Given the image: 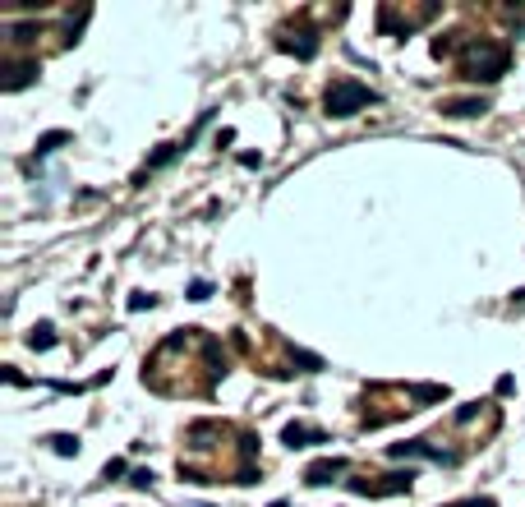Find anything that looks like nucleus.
Returning <instances> with one entry per match:
<instances>
[{
  "mask_svg": "<svg viewBox=\"0 0 525 507\" xmlns=\"http://www.w3.org/2000/svg\"><path fill=\"white\" fill-rule=\"evenodd\" d=\"M433 55H456L461 74L470 78V83H498L512 65V51L503 42H484V37H438L433 42Z\"/></svg>",
  "mask_w": 525,
  "mask_h": 507,
  "instance_id": "1",
  "label": "nucleus"
},
{
  "mask_svg": "<svg viewBox=\"0 0 525 507\" xmlns=\"http://www.w3.org/2000/svg\"><path fill=\"white\" fill-rule=\"evenodd\" d=\"M369 102H378V92H373L369 83H360V78H332V88H328V97H323V106H328V116L346 120V116L364 111Z\"/></svg>",
  "mask_w": 525,
  "mask_h": 507,
  "instance_id": "2",
  "label": "nucleus"
},
{
  "mask_svg": "<svg viewBox=\"0 0 525 507\" xmlns=\"http://www.w3.org/2000/svg\"><path fill=\"white\" fill-rule=\"evenodd\" d=\"M433 14H438V5H419V10H410V14H396V5H383V10H378V33H410V28L428 23Z\"/></svg>",
  "mask_w": 525,
  "mask_h": 507,
  "instance_id": "3",
  "label": "nucleus"
},
{
  "mask_svg": "<svg viewBox=\"0 0 525 507\" xmlns=\"http://www.w3.org/2000/svg\"><path fill=\"white\" fill-rule=\"evenodd\" d=\"M415 485V471H401V475H383V480H350L355 494H369V498H387V494H410Z\"/></svg>",
  "mask_w": 525,
  "mask_h": 507,
  "instance_id": "4",
  "label": "nucleus"
},
{
  "mask_svg": "<svg viewBox=\"0 0 525 507\" xmlns=\"http://www.w3.org/2000/svg\"><path fill=\"white\" fill-rule=\"evenodd\" d=\"M281 443H286V447H314V443H332V438H328L323 429H318V424H304V419H290V424L281 429Z\"/></svg>",
  "mask_w": 525,
  "mask_h": 507,
  "instance_id": "5",
  "label": "nucleus"
},
{
  "mask_svg": "<svg viewBox=\"0 0 525 507\" xmlns=\"http://www.w3.org/2000/svg\"><path fill=\"white\" fill-rule=\"evenodd\" d=\"M33 78H37V60H5V78H0V88L19 92V88H28Z\"/></svg>",
  "mask_w": 525,
  "mask_h": 507,
  "instance_id": "6",
  "label": "nucleus"
},
{
  "mask_svg": "<svg viewBox=\"0 0 525 507\" xmlns=\"http://www.w3.org/2000/svg\"><path fill=\"white\" fill-rule=\"evenodd\" d=\"M350 471V461L346 457H323V461H314L304 471V485H332V480H337V475H346Z\"/></svg>",
  "mask_w": 525,
  "mask_h": 507,
  "instance_id": "7",
  "label": "nucleus"
},
{
  "mask_svg": "<svg viewBox=\"0 0 525 507\" xmlns=\"http://www.w3.org/2000/svg\"><path fill=\"white\" fill-rule=\"evenodd\" d=\"M276 46H281V51H290V55H300V60H314V55H318V37L309 33V28H300L295 37H290V33H276Z\"/></svg>",
  "mask_w": 525,
  "mask_h": 507,
  "instance_id": "8",
  "label": "nucleus"
},
{
  "mask_svg": "<svg viewBox=\"0 0 525 507\" xmlns=\"http://www.w3.org/2000/svg\"><path fill=\"white\" fill-rule=\"evenodd\" d=\"M489 102L484 97H456V102H442V116L447 120H470V116H484Z\"/></svg>",
  "mask_w": 525,
  "mask_h": 507,
  "instance_id": "9",
  "label": "nucleus"
},
{
  "mask_svg": "<svg viewBox=\"0 0 525 507\" xmlns=\"http://www.w3.org/2000/svg\"><path fill=\"white\" fill-rule=\"evenodd\" d=\"M60 144H69V130H51V134H42V139H37V157H51Z\"/></svg>",
  "mask_w": 525,
  "mask_h": 507,
  "instance_id": "10",
  "label": "nucleus"
},
{
  "mask_svg": "<svg viewBox=\"0 0 525 507\" xmlns=\"http://www.w3.org/2000/svg\"><path fill=\"white\" fill-rule=\"evenodd\" d=\"M28 346H33V351H51V346H55V328H51V323H37L33 337H28Z\"/></svg>",
  "mask_w": 525,
  "mask_h": 507,
  "instance_id": "11",
  "label": "nucleus"
},
{
  "mask_svg": "<svg viewBox=\"0 0 525 507\" xmlns=\"http://www.w3.org/2000/svg\"><path fill=\"white\" fill-rule=\"evenodd\" d=\"M51 447H55L60 457H74V452H78V438H69V433H55V438H51Z\"/></svg>",
  "mask_w": 525,
  "mask_h": 507,
  "instance_id": "12",
  "label": "nucleus"
},
{
  "mask_svg": "<svg viewBox=\"0 0 525 507\" xmlns=\"http://www.w3.org/2000/svg\"><path fill=\"white\" fill-rule=\"evenodd\" d=\"M208 296H212L208 282H194V286H189V300H208Z\"/></svg>",
  "mask_w": 525,
  "mask_h": 507,
  "instance_id": "13",
  "label": "nucleus"
},
{
  "mask_svg": "<svg viewBox=\"0 0 525 507\" xmlns=\"http://www.w3.org/2000/svg\"><path fill=\"white\" fill-rule=\"evenodd\" d=\"M102 475H106V480H115V475H125V461H120V457H115V461H106V471H102Z\"/></svg>",
  "mask_w": 525,
  "mask_h": 507,
  "instance_id": "14",
  "label": "nucleus"
},
{
  "mask_svg": "<svg viewBox=\"0 0 525 507\" xmlns=\"http://www.w3.org/2000/svg\"><path fill=\"white\" fill-rule=\"evenodd\" d=\"M153 305H157V296H134L130 300V309H153Z\"/></svg>",
  "mask_w": 525,
  "mask_h": 507,
  "instance_id": "15",
  "label": "nucleus"
},
{
  "mask_svg": "<svg viewBox=\"0 0 525 507\" xmlns=\"http://www.w3.org/2000/svg\"><path fill=\"white\" fill-rule=\"evenodd\" d=\"M272 507H286V503H281V498H276V503H272Z\"/></svg>",
  "mask_w": 525,
  "mask_h": 507,
  "instance_id": "16",
  "label": "nucleus"
}]
</instances>
